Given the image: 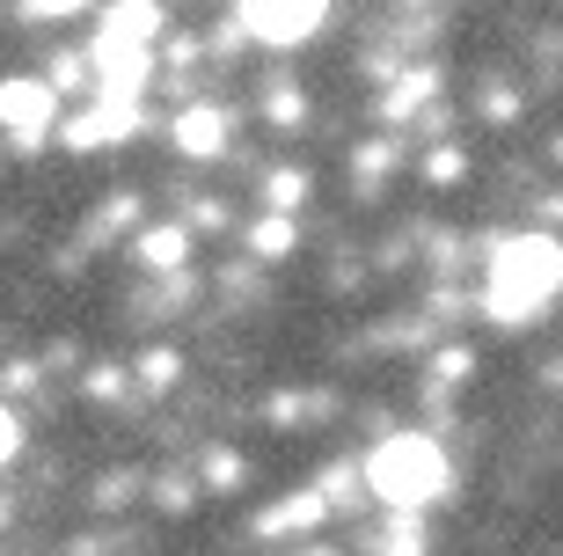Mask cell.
<instances>
[{
	"label": "cell",
	"instance_id": "1",
	"mask_svg": "<svg viewBox=\"0 0 563 556\" xmlns=\"http://www.w3.org/2000/svg\"><path fill=\"white\" fill-rule=\"evenodd\" d=\"M563 293V242L556 235H512L498 242L490 271H483V308L490 323H527Z\"/></svg>",
	"mask_w": 563,
	"mask_h": 556
},
{
	"label": "cell",
	"instance_id": "2",
	"mask_svg": "<svg viewBox=\"0 0 563 556\" xmlns=\"http://www.w3.org/2000/svg\"><path fill=\"white\" fill-rule=\"evenodd\" d=\"M154 30H162V8L154 0H125V8H110L103 30H96V81H103V96H140L146 88V44H154Z\"/></svg>",
	"mask_w": 563,
	"mask_h": 556
},
{
	"label": "cell",
	"instance_id": "3",
	"mask_svg": "<svg viewBox=\"0 0 563 556\" xmlns=\"http://www.w3.org/2000/svg\"><path fill=\"white\" fill-rule=\"evenodd\" d=\"M366 483H374L388 505L418 513V505H432V498L446 491V454H439L424 433H402V439H388V447L366 461Z\"/></svg>",
	"mask_w": 563,
	"mask_h": 556
},
{
	"label": "cell",
	"instance_id": "4",
	"mask_svg": "<svg viewBox=\"0 0 563 556\" xmlns=\"http://www.w3.org/2000/svg\"><path fill=\"white\" fill-rule=\"evenodd\" d=\"M330 15V0H242V30L264 44H300L322 30Z\"/></svg>",
	"mask_w": 563,
	"mask_h": 556
},
{
	"label": "cell",
	"instance_id": "5",
	"mask_svg": "<svg viewBox=\"0 0 563 556\" xmlns=\"http://www.w3.org/2000/svg\"><path fill=\"white\" fill-rule=\"evenodd\" d=\"M0 132H15V146H37L52 132V88L44 81H0Z\"/></svg>",
	"mask_w": 563,
	"mask_h": 556
},
{
	"label": "cell",
	"instance_id": "6",
	"mask_svg": "<svg viewBox=\"0 0 563 556\" xmlns=\"http://www.w3.org/2000/svg\"><path fill=\"white\" fill-rule=\"evenodd\" d=\"M176 146H184V154H220V146H228V118H220V110H184V118H176Z\"/></svg>",
	"mask_w": 563,
	"mask_h": 556
},
{
	"label": "cell",
	"instance_id": "7",
	"mask_svg": "<svg viewBox=\"0 0 563 556\" xmlns=\"http://www.w3.org/2000/svg\"><path fill=\"white\" fill-rule=\"evenodd\" d=\"M322 505H330V498L308 491V498H292V505H278V513H264L256 527H264V535H292V527H314V520H322Z\"/></svg>",
	"mask_w": 563,
	"mask_h": 556
},
{
	"label": "cell",
	"instance_id": "8",
	"mask_svg": "<svg viewBox=\"0 0 563 556\" xmlns=\"http://www.w3.org/2000/svg\"><path fill=\"white\" fill-rule=\"evenodd\" d=\"M184 249H190L184 227H162V235H146V242H140V257H146L154 271H176V264H184Z\"/></svg>",
	"mask_w": 563,
	"mask_h": 556
},
{
	"label": "cell",
	"instance_id": "9",
	"mask_svg": "<svg viewBox=\"0 0 563 556\" xmlns=\"http://www.w3.org/2000/svg\"><path fill=\"white\" fill-rule=\"evenodd\" d=\"M300 198H308V176H300V168H278V176H272V206L292 212Z\"/></svg>",
	"mask_w": 563,
	"mask_h": 556
},
{
	"label": "cell",
	"instance_id": "10",
	"mask_svg": "<svg viewBox=\"0 0 563 556\" xmlns=\"http://www.w3.org/2000/svg\"><path fill=\"white\" fill-rule=\"evenodd\" d=\"M250 242L264 249V257H286V249H292V227H286V220H264V227L250 235Z\"/></svg>",
	"mask_w": 563,
	"mask_h": 556
},
{
	"label": "cell",
	"instance_id": "11",
	"mask_svg": "<svg viewBox=\"0 0 563 556\" xmlns=\"http://www.w3.org/2000/svg\"><path fill=\"white\" fill-rule=\"evenodd\" d=\"M168 381H176V351H154L146 359V389H168Z\"/></svg>",
	"mask_w": 563,
	"mask_h": 556
},
{
	"label": "cell",
	"instance_id": "12",
	"mask_svg": "<svg viewBox=\"0 0 563 556\" xmlns=\"http://www.w3.org/2000/svg\"><path fill=\"white\" fill-rule=\"evenodd\" d=\"M15 447H22V425L0 411V461H15Z\"/></svg>",
	"mask_w": 563,
	"mask_h": 556
},
{
	"label": "cell",
	"instance_id": "13",
	"mask_svg": "<svg viewBox=\"0 0 563 556\" xmlns=\"http://www.w3.org/2000/svg\"><path fill=\"white\" fill-rule=\"evenodd\" d=\"M74 8H88V0H30V15H74Z\"/></svg>",
	"mask_w": 563,
	"mask_h": 556
},
{
	"label": "cell",
	"instance_id": "14",
	"mask_svg": "<svg viewBox=\"0 0 563 556\" xmlns=\"http://www.w3.org/2000/svg\"><path fill=\"white\" fill-rule=\"evenodd\" d=\"M308 556H330V549H308Z\"/></svg>",
	"mask_w": 563,
	"mask_h": 556
}]
</instances>
